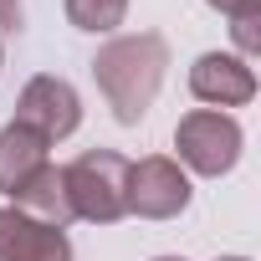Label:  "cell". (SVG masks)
Masks as SVG:
<instances>
[{"instance_id":"6da1fadb","label":"cell","mask_w":261,"mask_h":261,"mask_svg":"<svg viewBox=\"0 0 261 261\" xmlns=\"http://www.w3.org/2000/svg\"><path fill=\"white\" fill-rule=\"evenodd\" d=\"M164 67H169V46L154 31L118 36L92 57V77H97V87H102V97H108L118 123H139L149 113V102L159 97Z\"/></svg>"},{"instance_id":"7a4b0ae2","label":"cell","mask_w":261,"mask_h":261,"mask_svg":"<svg viewBox=\"0 0 261 261\" xmlns=\"http://www.w3.org/2000/svg\"><path fill=\"white\" fill-rule=\"evenodd\" d=\"M62 185L77 220L113 225L128 215V159L113 149H87L82 159H72L62 169Z\"/></svg>"},{"instance_id":"3957f363","label":"cell","mask_w":261,"mask_h":261,"mask_svg":"<svg viewBox=\"0 0 261 261\" xmlns=\"http://www.w3.org/2000/svg\"><path fill=\"white\" fill-rule=\"evenodd\" d=\"M174 149L179 159L195 169V174H230L236 159H241V123L220 108H200V113H185L179 128H174Z\"/></svg>"},{"instance_id":"277c9868","label":"cell","mask_w":261,"mask_h":261,"mask_svg":"<svg viewBox=\"0 0 261 261\" xmlns=\"http://www.w3.org/2000/svg\"><path fill=\"white\" fill-rule=\"evenodd\" d=\"M190 205V179L174 159L154 154L128 164V215H144V220H174Z\"/></svg>"},{"instance_id":"5b68a950","label":"cell","mask_w":261,"mask_h":261,"mask_svg":"<svg viewBox=\"0 0 261 261\" xmlns=\"http://www.w3.org/2000/svg\"><path fill=\"white\" fill-rule=\"evenodd\" d=\"M16 123L31 128V134H41L46 144H57V139L77 134V123H82V102H77L72 82L41 72V77L26 82V92H21V102H16Z\"/></svg>"},{"instance_id":"8992f818","label":"cell","mask_w":261,"mask_h":261,"mask_svg":"<svg viewBox=\"0 0 261 261\" xmlns=\"http://www.w3.org/2000/svg\"><path fill=\"white\" fill-rule=\"evenodd\" d=\"M0 261H72V241L57 225L21 215L16 205L0 210Z\"/></svg>"},{"instance_id":"52a82bcc","label":"cell","mask_w":261,"mask_h":261,"mask_svg":"<svg viewBox=\"0 0 261 261\" xmlns=\"http://www.w3.org/2000/svg\"><path fill=\"white\" fill-rule=\"evenodd\" d=\"M190 92L210 108H241L256 97V72L241 62V57H220V51H205L195 67H190Z\"/></svg>"},{"instance_id":"ba28073f","label":"cell","mask_w":261,"mask_h":261,"mask_svg":"<svg viewBox=\"0 0 261 261\" xmlns=\"http://www.w3.org/2000/svg\"><path fill=\"white\" fill-rule=\"evenodd\" d=\"M11 200H16L21 215H31V220H41V225H57V230H67V225L77 220L72 205H67V185H62V169H57V164H41Z\"/></svg>"},{"instance_id":"9c48e42d","label":"cell","mask_w":261,"mask_h":261,"mask_svg":"<svg viewBox=\"0 0 261 261\" xmlns=\"http://www.w3.org/2000/svg\"><path fill=\"white\" fill-rule=\"evenodd\" d=\"M41 164H46V139L41 134H31L21 123L0 128V195H16Z\"/></svg>"},{"instance_id":"30bf717a","label":"cell","mask_w":261,"mask_h":261,"mask_svg":"<svg viewBox=\"0 0 261 261\" xmlns=\"http://www.w3.org/2000/svg\"><path fill=\"white\" fill-rule=\"evenodd\" d=\"M128 16V0H67V21L77 31H113Z\"/></svg>"},{"instance_id":"8fae6325","label":"cell","mask_w":261,"mask_h":261,"mask_svg":"<svg viewBox=\"0 0 261 261\" xmlns=\"http://www.w3.org/2000/svg\"><path fill=\"white\" fill-rule=\"evenodd\" d=\"M230 36L241 46V62L261 51V0H246V6L230 11Z\"/></svg>"},{"instance_id":"7c38bea8","label":"cell","mask_w":261,"mask_h":261,"mask_svg":"<svg viewBox=\"0 0 261 261\" xmlns=\"http://www.w3.org/2000/svg\"><path fill=\"white\" fill-rule=\"evenodd\" d=\"M0 26H21V0H0Z\"/></svg>"},{"instance_id":"4fadbf2b","label":"cell","mask_w":261,"mask_h":261,"mask_svg":"<svg viewBox=\"0 0 261 261\" xmlns=\"http://www.w3.org/2000/svg\"><path fill=\"white\" fill-rule=\"evenodd\" d=\"M210 6H215V11H225V16H230V11H236V6H246V0H210Z\"/></svg>"},{"instance_id":"5bb4252c","label":"cell","mask_w":261,"mask_h":261,"mask_svg":"<svg viewBox=\"0 0 261 261\" xmlns=\"http://www.w3.org/2000/svg\"><path fill=\"white\" fill-rule=\"evenodd\" d=\"M154 261H185V256H154Z\"/></svg>"},{"instance_id":"9a60e30c","label":"cell","mask_w":261,"mask_h":261,"mask_svg":"<svg viewBox=\"0 0 261 261\" xmlns=\"http://www.w3.org/2000/svg\"><path fill=\"white\" fill-rule=\"evenodd\" d=\"M220 261H246V256H220Z\"/></svg>"},{"instance_id":"2e32d148","label":"cell","mask_w":261,"mask_h":261,"mask_svg":"<svg viewBox=\"0 0 261 261\" xmlns=\"http://www.w3.org/2000/svg\"><path fill=\"white\" fill-rule=\"evenodd\" d=\"M0 67H6V51H0Z\"/></svg>"}]
</instances>
